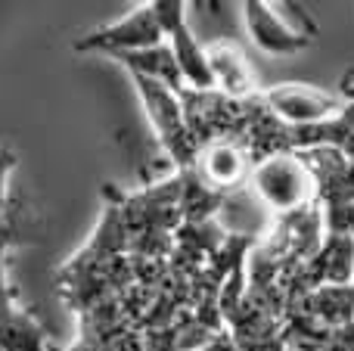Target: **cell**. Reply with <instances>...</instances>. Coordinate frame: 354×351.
<instances>
[{"instance_id": "1", "label": "cell", "mask_w": 354, "mask_h": 351, "mask_svg": "<svg viewBox=\"0 0 354 351\" xmlns=\"http://www.w3.org/2000/svg\"><path fill=\"white\" fill-rule=\"evenodd\" d=\"M252 193L264 209L277 215H299L317 193V180L299 153H277L255 165Z\"/></svg>"}, {"instance_id": "2", "label": "cell", "mask_w": 354, "mask_h": 351, "mask_svg": "<svg viewBox=\"0 0 354 351\" xmlns=\"http://www.w3.org/2000/svg\"><path fill=\"white\" fill-rule=\"evenodd\" d=\"M134 84H137V93H140L143 106H147L149 122H153L162 146H165V153L171 155L180 168H193L196 162H199L202 146L196 143V137L189 134L180 93H174L171 87L159 84V81H149V78H134Z\"/></svg>"}, {"instance_id": "3", "label": "cell", "mask_w": 354, "mask_h": 351, "mask_svg": "<svg viewBox=\"0 0 354 351\" xmlns=\"http://www.w3.org/2000/svg\"><path fill=\"white\" fill-rule=\"evenodd\" d=\"M243 19L255 47H261L264 53H274V56L299 53V50L311 47L314 35H317V25L311 22V16L305 10H299L289 19L286 12H280L277 3H264V0L243 3Z\"/></svg>"}, {"instance_id": "4", "label": "cell", "mask_w": 354, "mask_h": 351, "mask_svg": "<svg viewBox=\"0 0 354 351\" xmlns=\"http://www.w3.org/2000/svg\"><path fill=\"white\" fill-rule=\"evenodd\" d=\"M168 35L159 22V12H156V3H140L131 12H124L122 19L109 25H100V28L87 31L75 41V50L78 53H134V50H147V47H159L165 44Z\"/></svg>"}, {"instance_id": "5", "label": "cell", "mask_w": 354, "mask_h": 351, "mask_svg": "<svg viewBox=\"0 0 354 351\" xmlns=\"http://www.w3.org/2000/svg\"><path fill=\"white\" fill-rule=\"evenodd\" d=\"M261 103L268 106L270 115L280 118L289 128H308V124L333 122V118H339L348 109V103H342L339 97L311 84H277L274 91L264 93Z\"/></svg>"}, {"instance_id": "6", "label": "cell", "mask_w": 354, "mask_h": 351, "mask_svg": "<svg viewBox=\"0 0 354 351\" xmlns=\"http://www.w3.org/2000/svg\"><path fill=\"white\" fill-rule=\"evenodd\" d=\"M208 53V66H212V78H214V91H221L224 97L233 99H245L255 93V78L252 68L245 62L243 50L230 41H214L205 47Z\"/></svg>"}, {"instance_id": "7", "label": "cell", "mask_w": 354, "mask_h": 351, "mask_svg": "<svg viewBox=\"0 0 354 351\" xmlns=\"http://www.w3.org/2000/svg\"><path fill=\"white\" fill-rule=\"evenodd\" d=\"M196 165H199V178L218 193L239 187L245 178V171H249L245 153L230 140H212L199 153V162H196Z\"/></svg>"}, {"instance_id": "8", "label": "cell", "mask_w": 354, "mask_h": 351, "mask_svg": "<svg viewBox=\"0 0 354 351\" xmlns=\"http://www.w3.org/2000/svg\"><path fill=\"white\" fill-rule=\"evenodd\" d=\"M124 68L131 72V78H149L159 84L171 87L174 93L187 91V81L180 75V66L174 59L171 44H159V47H147V50H134V53H118L115 56Z\"/></svg>"}, {"instance_id": "9", "label": "cell", "mask_w": 354, "mask_h": 351, "mask_svg": "<svg viewBox=\"0 0 354 351\" xmlns=\"http://www.w3.org/2000/svg\"><path fill=\"white\" fill-rule=\"evenodd\" d=\"M168 44H171L174 59H177V66H180L183 81H187V91H199V93L214 91L208 53H205V47H202V44L193 37V31H189L187 22L168 35Z\"/></svg>"}, {"instance_id": "10", "label": "cell", "mask_w": 354, "mask_h": 351, "mask_svg": "<svg viewBox=\"0 0 354 351\" xmlns=\"http://www.w3.org/2000/svg\"><path fill=\"white\" fill-rule=\"evenodd\" d=\"M0 351H53L50 336L44 327L28 314L16 308L3 323H0Z\"/></svg>"}, {"instance_id": "11", "label": "cell", "mask_w": 354, "mask_h": 351, "mask_svg": "<svg viewBox=\"0 0 354 351\" xmlns=\"http://www.w3.org/2000/svg\"><path fill=\"white\" fill-rule=\"evenodd\" d=\"M326 236H351L354 240V202H330L324 211Z\"/></svg>"}, {"instance_id": "12", "label": "cell", "mask_w": 354, "mask_h": 351, "mask_svg": "<svg viewBox=\"0 0 354 351\" xmlns=\"http://www.w3.org/2000/svg\"><path fill=\"white\" fill-rule=\"evenodd\" d=\"M16 311V305H12V290L6 286V277H3V267H0V323L6 321V317Z\"/></svg>"}, {"instance_id": "13", "label": "cell", "mask_w": 354, "mask_h": 351, "mask_svg": "<svg viewBox=\"0 0 354 351\" xmlns=\"http://www.w3.org/2000/svg\"><path fill=\"white\" fill-rule=\"evenodd\" d=\"M12 165H16V155L10 149H3L0 153V209H3V196H6V174L12 171Z\"/></svg>"}, {"instance_id": "14", "label": "cell", "mask_w": 354, "mask_h": 351, "mask_svg": "<svg viewBox=\"0 0 354 351\" xmlns=\"http://www.w3.org/2000/svg\"><path fill=\"white\" fill-rule=\"evenodd\" d=\"M12 243V230L10 227H0V267H3V252H6V246Z\"/></svg>"}, {"instance_id": "15", "label": "cell", "mask_w": 354, "mask_h": 351, "mask_svg": "<svg viewBox=\"0 0 354 351\" xmlns=\"http://www.w3.org/2000/svg\"><path fill=\"white\" fill-rule=\"evenodd\" d=\"M286 351H305V348H286Z\"/></svg>"}, {"instance_id": "16", "label": "cell", "mask_w": 354, "mask_h": 351, "mask_svg": "<svg viewBox=\"0 0 354 351\" xmlns=\"http://www.w3.org/2000/svg\"><path fill=\"white\" fill-rule=\"evenodd\" d=\"M348 112H354V103H348Z\"/></svg>"}]
</instances>
